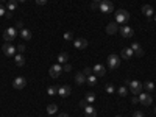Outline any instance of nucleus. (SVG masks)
Wrapping results in <instances>:
<instances>
[{
  "label": "nucleus",
  "mask_w": 156,
  "mask_h": 117,
  "mask_svg": "<svg viewBox=\"0 0 156 117\" xmlns=\"http://www.w3.org/2000/svg\"><path fill=\"white\" fill-rule=\"evenodd\" d=\"M125 84L130 86V91H131V94H133V95H139V94L142 92V87H144V84H142L141 81H137V80H133V81L126 80Z\"/></svg>",
  "instance_id": "nucleus-1"
},
{
  "label": "nucleus",
  "mask_w": 156,
  "mask_h": 117,
  "mask_svg": "<svg viewBox=\"0 0 156 117\" xmlns=\"http://www.w3.org/2000/svg\"><path fill=\"white\" fill-rule=\"evenodd\" d=\"M128 21H130V13H128L126 10H117L116 11V24L125 25Z\"/></svg>",
  "instance_id": "nucleus-2"
},
{
  "label": "nucleus",
  "mask_w": 156,
  "mask_h": 117,
  "mask_svg": "<svg viewBox=\"0 0 156 117\" xmlns=\"http://www.w3.org/2000/svg\"><path fill=\"white\" fill-rule=\"evenodd\" d=\"M98 10L105 13V14H109V13H113L114 11V3L111 2V0H102L98 5Z\"/></svg>",
  "instance_id": "nucleus-3"
},
{
  "label": "nucleus",
  "mask_w": 156,
  "mask_h": 117,
  "mask_svg": "<svg viewBox=\"0 0 156 117\" xmlns=\"http://www.w3.org/2000/svg\"><path fill=\"white\" fill-rule=\"evenodd\" d=\"M2 52H3V55H5V56H8V58H14V55L17 53L16 46H13V44H10V42H5V44H3Z\"/></svg>",
  "instance_id": "nucleus-4"
},
{
  "label": "nucleus",
  "mask_w": 156,
  "mask_h": 117,
  "mask_svg": "<svg viewBox=\"0 0 156 117\" xmlns=\"http://www.w3.org/2000/svg\"><path fill=\"white\" fill-rule=\"evenodd\" d=\"M120 56H119V55H114V53H113V55H109L108 56V59H106V62H108V67L109 69H111V70H114V69H117L119 66H120Z\"/></svg>",
  "instance_id": "nucleus-5"
},
{
  "label": "nucleus",
  "mask_w": 156,
  "mask_h": 117,
  "mask_svg": "<svg viewBox=\"0 0 156 117\" xmlns=\"http://www.w3.org/2000/svg\"><path fill=\"white\" fill-rule=\"evenodd\" d=\"M16 36H17L16 27H10V28H6V30L3 31V41H5V42H11L13 39H16Z\"/></svg>",
  "instance_id": "nucleus-6"
},
{
  "label": "nucleus",
  "mask_w": 156,
  "mask_h": 117,
  "mask_svg": "<svg viewBox=\"0 0 156 117\" xmlns=\"http://www.w3.org/2000/svg\"><path fill=\"white\" fill-rule=\"evenodd\" d=\"M137 97H139V102H141L144 106H150L151 102H153V97H151L150 92H141Z\"/></svg>",
  "instance_id": "nucleus-7"
},
{
  "label": "nucleus",
  "mask_w": 156,
  "mask_h": 117,
  "mask_svg": "<svg viewBox=\"0 0 156 117\" xmlns=\"http://www.w3.org/2000/svg\"><path fill=\"white\" fill-rule=\"evenodd\" d=\"M61 72H62V66L59 64V62H56V64H53L50 69H49V75L52 78H58L61 75Z\"/></svg>",
  "instance_id": "nucleus-8"
},
{
  "label": "nucleus",
  "mask_w": 156,
  "mask_h": 117,
  "mask_svg": "<svg viewBox=\"0 0 156 117\" xmlns=\"http://www.w3.org/2000/svg\"><path fill=\"white\" fill-rule=\"evenodd\" d=\"M27 86V78L24 77H16L14 81H13V87L14 89H24Z\"/></svg>",
  "instance_id": "nucleus-9"
},
{
  "label": "nucleus",
  "mask_w": 156,
  "mask_h": 117,
  "mask_svg": "<svg viewBox=\"0 0 156 117\" xmlns=\"http://www.w3.org/2000/svg\"><path fill=\"white\" fill-rule=\"evenodd\" d=\"M88 39H83V38H78V39H73V47L78 49V50H84L88 47Z\"/></svg>",
  "instance_id": "nucleus-10"
},
{
  "label": "nucleus",
  "mask_w": 156,
  "mask_h": 117,
  "mask_svg": "<svg viewBox=\"0 0 156 117\" xmlns=\"http://www.w3.org/2000/svg\"><path fill=\"white\" fill-rule=\"evenodd\" d=\"M92 74H94L95 77H105L106 69L103 67V64H95V66L92 67Z\"/></svg>",
  "instance_id": "nucleus-11"
},
{
  "label": "nucleus",
  "mask_w": 156,
  "mask_h": 117,
  "mask_svg": "<svg viewBox=\"0 0 156 117\" xmlns=\"http://www.w3.org/2000/svg\"><path fill=\"white\" fill-rule=\"evenodd\" d=\"M120 33H122L123 38H133L134 36V30L131 28V27H128V25H122Z\"/></svg>",
  "instance_id": "nucleus-12"
},
{
  "label": "nucleus",
  "mask_w": 156,
  "mask_h": 117,
  "mask_svg": "<svg viewBox=\"0 0 156 117\" xmlns=\"http://www.w3.org/2000/svg\"><path fill=\"white\" fill-rule=\"evenodd\" d=\"M70 92H72V89H70V86H67V84H62V86L58 89V95H59V97H62V98L69 97V95H70Z\"/></svg>",
  "instance_id": "nucleus-13"
},
{
  "label": "nucleus",
  "mask_w": 156,
  "mask_h": 117,
  "mask_svg": "<svg viewBox=\"0 0 156 117\" xmlns=\"http://www.w3.org/2000/svg\"><path fill=\"white\" fill-rule=\"evenodd\" d=\"M131 50L134 52V56H144V50H142V47H141V44L139 42H133L131 44Z\"/></svg>",
  "instance_id": "nucleus-14"
},
{
  "label": "nucleus",
  "mask_w": 156,
  "mask_h": 117,
  "mask_svg": "<svg viewBox=\"0 0 156 117\" xmlns=\"http://www.w3.org/2000/svg\"><path fill=\"white\" fill-rule=\"evenodd\" d=\"M133 56H134V52L131 50V47H125L122 50V53H120V58L122 59H131Z\"/></svg>",
  "instance_id": "nucleus-15"
},
{
  "label": "nucleus",
  "mask_w": 156,
  "mask_h": 117,
  "mask_svg": "<svg viewBox=\"0 0 156 117\" xmlns=\"http://www.w3.org/2000/svg\"><path fill=\"white\" fill-rule=\"evenodd\" d=\"M141 11H142V14H145L147 17H153V16H154V10H153L151 5H144V6L141 8Z\"/></svg>",
  "instance_id": "nucleus-16"
},
{
  "label": "nucleus",
  "mask_w": 156,
  "mask_h": 117,
  "mask_svg": "<svg viewBox=\"0 0 156 117\" xmlns=\"http://www.w3.org/2000/svg\"><path fill=\"white\" fill-rule=\"evenodd\" d=\"M117 31H119V27H117L116 22H111V24L106 25V33L108 34H116Z\"/></svg>",
  "instance_id": "nucleus-17"
},
{
  "label": "nucleus",
  "mask_w": 156,
  "mask_h": 117,
  "mask_svg": "<svg viewBox=\"0 0 156 117\" xmlns=\"http://www.w3.org/2000/svg\"><path fill=\"white\" fill-rule=\"evenodd\" d=\"M84 114H86V117H97V111L92 105H88L84 108Z\"/></svg>",
  "instance_id": "nucleus-18"
},
{
  "label": "nucleus",
  "mask_w": 156,
  "mask_h": 117,
  "mask_svg": "<svg viewBox=\"0 0 156 117\" xmlns=\"http://www.w3.org/2000/svg\"><path fill=\"white\" fill-rule=\"evenodd\" d=\"M14 62H16V66L22 67L25 64V56L22 55V53H16V55H14Z\"/></svg>",
  "instance_id": "nucleus-19"
},
{
  "label": "nucleus",
  "mask_w": 156,
  "mask_h": 117,
  "mask_svg": "<svg viewBox=\"0 0 156 117\" xmlns=\"http://www.w3.org/2000/svg\"><path fill=\"white\" fill-rule=\"evenodd\" d=\"M75 81H77V84H84L86 83V75L83 74V72H78V74L75 75Z\"/></svg>",
  "instance_id": "nucleus-20"
},
{
  "label": "nucleus",
  "mask_w": 156,
  "mask_h": 117,
  "mask_svg": "<svg viewBox=\"0 0 156 117\" xmlns=\"http://www.w3.org/2000/svg\"><path fill=\"white\" fill-rule=\"evenodd\" d=\"M58 62H59V64H66V62H67V59H69V55H67V53L66 52H62V53H59V55H58Z\"/></svg>",
  "instance_id": "nucleus-21"
},
{
  "label": "nucleus",
  "mask_w": 156,
  "mask_h": 117,
  "mask_svg": "<svg viewBox=\"0 0 156 117\" xmlns=\"http://www.w3.org/2000/svg\"><path fill=\"white\" fill-rule=\"evenodd\" d=\"M86 83L91 84V86H95V84H97V77H95L94 74L88 75V77H86Z\"/></svg>",
  "instance_id": "nucleus-22"
},
{
  "label": "nucleus",
  "mask_w": 156,
  "mask_h": 117,
  "mask_svg": "<svg viewBox=\"0 0 156 117\" xmlns=\"http://www.w3.org/2000/svg\"><path fill=\"white\" fill-rule=\"evenodd\" d=\"M21 36H22V39L30 41V39H31V31L27 30V28H24V30H21Z\"/></svg>",
  "instance_id": "nucleus-23"
},
{
  "label": "nucleus",
  "mask_w": 156,
  "mask_h": 117,
  "mask_svg": "<svg viewBox=\"0 0 156 117\" xmlns=\"http://www.w3.org/2000/svg\"><path fill=\"white\" fill-rule=\"evenodd\" d=\"M17 3H19V2H17V0H10V2H8V6H6V10L13 13V11L16 10V8H17Z\"/></svg>",
  "instance_id": "nucleus-24"
},
{
  "label": "nucleus",
  "mask_w": 156,
  "mask_h": 117,
  "mask_svg": "<svg viewBox=\"0 0 156 117\" xmlns=\"http://www.w3.org/2000/svg\"><path fill=\"white\" fill-rule=\"evenodd\" d=\"M117 94L120 95V97H126L128 95V89H126V86H120L117 89Z\"/></svg>",
  "instance_id": "nucleus-25"
},
{
  "label": "nucleus",
  "mask_w": 156,
  "mask_h": 117,
  "mask_svg": "<svg viewBox=\"0 0 156 117\" xmlns=\"http://www.w3.org/2000/svg\"><path fill=\"white\" fill-rule=\"evenodd\" d=\"M56 111H58V106L55 105V103H50V105L47 106V112H49V114H55Z\"/></svg>",
  "instance_id": "nucleus-26"
},
{
  "label": "nucleus",
  "mask_w": 156,
  "mask_h": 117,
  "mask_svg": "<svg viewBox=\"0 0 156 117\" xmlns=\"http://www.w3.org/2000/svg\"><path fill=\"white\" fill-rule=\"evenodd\" d=\"M84 100H86L88 103H92V102L95 100V94H94V92H89V94H86Z\"/></svg>",
  "instance_id": "nucleus-27"
},
{
  "label": "nucleus",
  "mask_w": 156,
  "mask_h": 117,
  "mask_svg": "<svg viewBox=\"0 0 156 117\" xmlns=\"http://www.w3.org/2000/svg\"><path fill=\"white\" fill-rule=\"evenodd\" d=\"M144 87H145V89H147V91H148V92H151L153 89H154V84H153L151 81H147V83H144Z\"/></svg>",
  "instance_id": "nucleus-28"
},
{
  "label": "nucleus",
  "mask_w": 156,
  "mask_h": 117,
  "mask_svg": "<svg viewBox=\"0 0 156 117\" xmlns=\"http://www.w3.org/2000/svg\"><path fill=\"white\" fill-rule=\"evenodd\" d=\"M105 89H106V92H108V94H114V92H116V87H114V84H111V83L106 84V87H105Z\"/></svg>",
  "instance_id": "nucleus-29"
},
{
  "label": "nucleus",
  "mask_w": 156,
  "mask_h": 117,
  "mask_svg": "<svg viewBox=\"0 0 156 117\" xmlns=\"http://www.w3.org/2000/svg\"><path fill=\"white\" fill-rule=\"evenodd\" d=\"M64 41H73V33L72 31H66V33H64Z\"/></svg>",
  "instance_id": "nucleus-30"
},
{
  "label": "nucleus",
  "mask_w": 156,
  "mask_h": 117,
  "mask_svg": "<svg viewBox=\"0 0 156 117\" xmlns=\"http://www.w3.org/2000/svg\"><path fill=\"white\" fill-rule=\"evenodd\" d=\"M47 94H49V95H55V94H58V89L55 87V86H50V87L47 89Z\"/></svg>",
  "instance_id": "nucleus-31"
},
{
  "label": "nucleus",
  "mask_w": 156,
  "mask_h": 117,
  "mask_svg": "<svg viewBox=\"0 0 156 117\" xmlns=\"http://www.w3.org/2000/svg\"><path fill=\"white\" fill-rule=\"evenodd\" d=\"M16 50H17V52H19V53H24V52L27 50V47L24 46V44H19V46H17V47H16Z\"/></svg>",
  "instance_id": "nucleus-32"
},
{
  "label": "nucleus",
  "mask_w": 156,
  "mask_h": 117,
  "mask_svg": "<svg viewBox=\"0 0 156 117\" xmlns=\"http://www.w3.org/2000/svg\"><path fill=\"white\" fill-rule=\"evenodd\" d=\"M6 14V8L3 6V3H0V17Z\"/></svg>",
  "instance_id": "nucleus-33"
},
{
  "label": "nucleus",
  "mask_w": 156,
  "mask_h": 117,
  "mask_svg": "<svg viewBox=\"0 0 156 117\" xmlns=\"http://www.w3.org/2000/svg\"><path fill=\"white\" fill-rule=\"evenodd\" d=\"M70 70H72V66H70V64H67V62H66V64L62 66V72H70Z\"/></svg>",
  "instance_id": "nucleus-34"
},
{
  "label": "nucleus",
  "mask_w": 156,
  "mask_h": 117,
  "mask_svg": "<svg viewBox=\"0 0 156 117\" xmlns=\"http://www.w3.org/2000/svg\"><path fill=\"white\" fill-rule=\"evenodd\" d=\"M16 30H24V22L22 21L16 22Z\"/></svg>",
  "instance_id": "nucleus-35"
},
{
  "label": "nucleus",
  "mask_w": 156,
  "mask_h": 117,
  "mask_svg": "<svg viewBox=\"0 0 156 117\" xmlns=\"http://www.w3.org/2000/svg\"><path fill=\"white\" fill-rule=\"evenodd\" d=\"M83 74L88 77V75H91V74H92V69H91V67H84V70H83Z\"/></svg>",
  "instance_id": "nucleus-36"
},
{
  "label": "nucleus",
  "mask_w": 156,
  "mask_h": 117,
  "mask_svg": "<svg viewBox=\"0 0 156 117\" xmlns=\"http://www.w3.org/2000/svg\"><path fill=\"white\" fill-rule=\"evenodd\" d=\"M78 106H80V108H81V109H84V108H86V106H88V102H86V100H81V102H80V103H78Z\"/></svg>",
  "instance_id": "nucleus-37"
},
{
  "label": "nucleus",
  "mask_w": 156,
  "mask_h": 117,
  "mask_svg": "<svg viewBox=\"0 0 156 117\" xmlns=\"http://www.w3.org/2000/svg\"><path fill=\"white\" fill-rule=\"evenodd\" d=\"M98 5H100V3H97V2H92V3H91V10H98Z\"/></svg>",
  "instance_id": "nucleus-38"
},
{
  "label": "nucleus",
  "mask_w": 156,
  "mask_h": 117,
  "mask_svg": "<svg viewBox=\"0 0 156 117\" xmlns=\"http://www.w3.org/2000/svg\"><path fill=\"white\" fill-rule=\"evenodd\" d=\"M133 117H144V112H141V111H134Z\"/></svg>",
  "instance_id": "nucleus-39"
},
{
  "label": "nucleus",
  "mask_w": 156,
  "mask_h": 117,
  "mask_svg": "<svg viewBox=\"0 0 156 117\" xmlns=\"http://www.w3.org/2000/svg\"><path fill=\"white\" fill-rule=\"evenodd\" d=\"M34 2L38 5H45V3H47V0H34Z\"/></svg>",
  "instance_id": "nucleus-40"
},
{
  "label": "nucleus",
  "mask_w": 156,
  "mask_h": 117,
  "mask_svg": "<svg viewBox=\"0 0 156 117\" xmlns=\"http://www.w3.org/2000/svg\"><path fill=\"white\" fill-rule=\"evenodd\" d=\"M11 16H13V13H11V11H6V14H5V17H6V19H10Z\"/></svg>",
  "instance_id": "nucleus-41"
},
{
  "label": "nucleus",
  "mask_w": 156,
  "mask_h": 117,
  "mask_svg": "<svg viewBox=\"0 0 156 117\" xmlns=\"http://www.w3.org/2000/svg\"><path fill=\"white\" fill-rule=\"evenodd\" d=\"M131 102H133V103H137V102H139V97H133Z\"/></svg>",
  "instance_id": "nucleus-42"
},
{
  "label": "nucleus",
  "mask_w": 156,
  "mask_h": 117,
  "mask_svg": "<svg viewBox=\"0 0 156 117\" xmlns=\"http://www.w3.org/2000/svg\"><path fill=\"white\" fill-rule=\"evenodd\" d=\"M58 117H69V114H66V112H61Z\"/></svg>",
  "instance_id": "nucleus-43"
},
{
  "label": "nucleus",
  "mask_w": 156,
  "mask_h": 117,
  "mask_svg": "<svg viewBox=\"0 0 156 117\" xmlns=\"http://www.w3.org/2000/svg\"><path fill=\"white\" fill-rule=\"evenodd\" d=\"M92 2H97V3H100V2H102V0H92Z\"/></svg>",
  "instance_id": "nucleus-44"
},
{
  "label": "nucleus",
  "mask_w": 156,
  "mask_h": 117,
  "mask_svg": "<svg viewBox=\"0 0 156 117\" xmlns=\"http://www.w3.org/2000/svg\"><path fill=\"white\" fill-rule=\"evenodd\" d=\"M17 2H27V0H17Z\"/></svg>",
  "instance_id": "nucleus-45"
},
{
  "label": "nucleus",
  "mask_w": 156,
  "mask_h": 117,
  "mask_svg": "<svg viewBox=\"0 0 156 117\" xmlns=\"http://www.w3.org/2000/svg\"><path fill=\"white\" fill-rule=\"evenodd\" d=\"M0 2H2V3H3V2H6V0H0Z\"/></svg>",
  "instance_id": "nucleus-46"
},
{
  "label": "nucleus",
  "mask_w": 156,
  "mask_h": 117,
  "mask_svg": "<svg viewBox=\"0 0 156 117\" xmlns=\"http://www.w3.org/2000/svg\"><path fill=\"white\" fill-rule=\"evenodd\" d=\"M116 117H122V115H116Z\"/></svg>",
  "instance_id": "nucleus-47"
},
{
  "label": "nucleus",
  "mask_w": 156,
  "mask_h": 117,
  "mask_svg": "<svg viewBox=\"0 0 156 117\" xmlns=\"http://www.w3.org/2000/svg\"><path fill=\"white\" fill-rule=\"evenodd\" d=\"M154 22H156V16H154Z\"/></svg>",
  "instance_id": "nucleus-48"
},
{
  "label": "nucleus",
  "mask_w": 156,
  "mask_h": 117,
  "mask_svg": "<svg viewBox=\"0 0 156 117\" xmlns=\"http://www.w3.org/2000/svg\"><path fill=\"white\" fill-rule=\"evenodd\" d=\"M154 114H156V108H154Z\"/></svg>",
  "instance_id": "nucleus-49"
}]
</instances>
